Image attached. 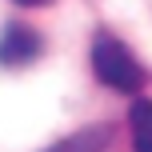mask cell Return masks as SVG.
Here are the masks:
<instances>
[{
    "label": "cell",
    "mask_w": 152,
    "mask_h": 152,
    "mask_svg": "<svg viewBox=\"0 0 152 152\" xmlns=\"http://www.w3.org/2000/svg\"><path fill=\"white\" fill-rule=\"evenodd\" d=\"M92 72H96L100 84H108V88H116V92H128V96H136V92L144 88V68H140V60L132 56V48L124 44V40L112 36V32H100V36L92 40Z\"/></svg>",
    "instance_id": "1"
},
{
    "label": "cell",
    "mask_w": 152,
    "mask_h": 152,
    "mask_svg": "<svg viewBox=\"0 0 152 152\" xmlns=\"http://www.w3.org/2000/svg\"><path fill=\"white\" fill-rule=\"evenodd\" d=\"M44 52V40L28 24H4L0 32V68H28Z\"/></svg>",
    "instance_id": "2"
},
{
    "label": "cell",
    "mask_w": 152,
    "mask_h": 152,
    "mask_svg": "<svg viewBox=\"0 0 152 152\" xmlns=\"http://www.w3.org/2000/svg\"><path fill=\"white\" fill-rule=\"evenodd\" d=\"M108 148H112V124H84L64 140L48 144L44 152H108Z\"/></svg>",
    "instance_id": "3"
},
{
    "label": "cell",
    "mask_w": 152,
    "mask_h": 152,
    "mask_svg": "<svg viewBox=\"0 0 152 152\" xmlns=\"http://www.w3.org/2000/svg\"><path fill=\"white\" fill-rule=\"evenodd\" d=\"M128 124H132V152H152V100L144 96L132 100Z\"/></svg>",
    "instance_id": "4"
},
{
    "label": "cell",
    "mask_w": 152,
    "mask_h": 152,
    "mask_svg": "<svg viewBox=\"0 0 152 152\" xmlns=\"http://www.w3.org/2000/svg\"><path fill=\"white\" fill-rule=\"evenodd\" d=\"M20 8H44V4H52V0H16Z\"/></svg>",
    "instance_id": "5"
}]
</instances>
